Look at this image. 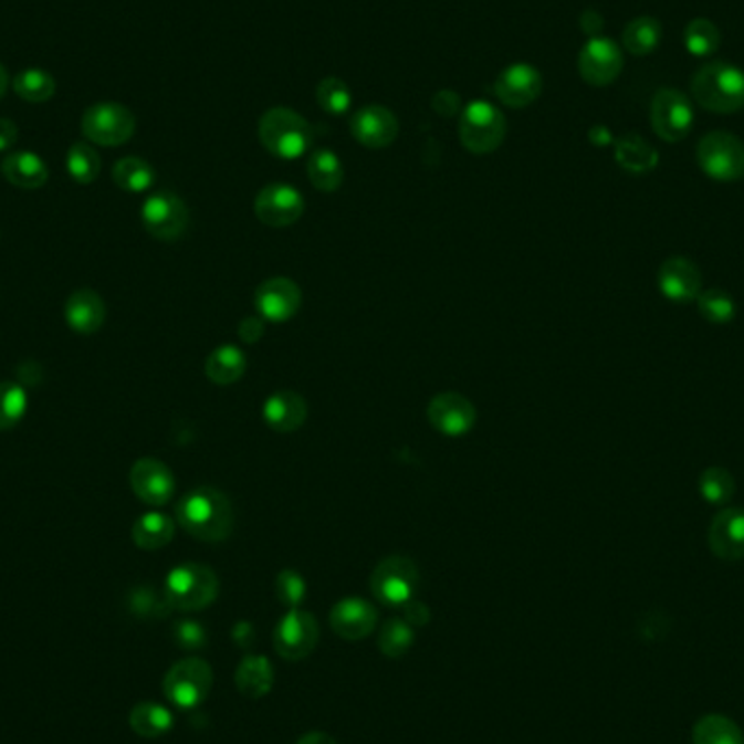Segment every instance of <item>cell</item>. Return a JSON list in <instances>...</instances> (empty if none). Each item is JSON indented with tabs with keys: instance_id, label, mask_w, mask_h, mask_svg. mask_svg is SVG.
Instances as JSON below:
<instances>
[{
	"instance_id": "obj_1",
	"label": "cell",
	"mask_w": 744,
	"mask_h": 744,
	"mask_svg": "<svg viewBox=\"0 0 744 744\" xmlns=\"http://www.w3.org/2000/svg\"><path fill=\"white\" fill-rule=\"evenodd\" d=\"M177 523L197 541H227L233 530L231 501L216 488H197L177 503Z\"/></svg>"
},
{
	"instance_id": "obj_2",
	"label": "cell",
	"mask_w": 744,
	"mask_h": 744,
	"mask_svg": "<svg viewBox=\"0 0 744 744\" xmlns=\"http://www.w3.org/2000/svg\"><path fill=\"white\" fill-rule=\"evenodd\" d=\"M694 101L714 114H736L744 107V72L725 62H712L692 76Z\"/></svg>"
},
{
	"instance_id": "obj_3",
	"label": "cell",
	"mask_w": 744,
	"mask_h": 744,
	"mask_svg": "<svg viewBox=\"0 0 744 744\" xmlns=\"http://www.w3.org/2000/svg\"><path fill=\"white\" fill-rule=\"evenodd\" d=\"M166 604L181 611H199L211 606L218 597V577L211 568L197 562H186L172 568L164 588Z\"/></svg>"
},
{
	"instance_id": "obj_4",
	"label": "cell",
	"mask_w": 744,
	"mask_h": 744,
	"mask_svg": "<svg viewBox=\"0 0 744 744\" xmlns=\"http://www.w3.org/2000/svg\"><path fill=\"white\" fill-rule=\"evenodd\" d=\"M260 139L274 157L298 159L310 150L314 134L303 116L285 107H274L260 120Z\"/></svg>"
},
{
	"instance_id": "obj_5",
	"label": "cell",
	"mask_w": 744,
	"mask_h": 744,
	"mask_svg": "<svg viewBox=\"0 0 744 744\" xmlns=\"http://www.w3.org/2000/svg\"><path fill=\"white\" fill-rule=\"evenodd\" d=\"M418 568L404 555H390L377 564L370 575L375 599L388 608H406L418 590Z\"/></svg>"
},
{
	"instance_id": "obj_6",
	"label": "cell",
	"mask_w": 744,
	"mask_h": 744,
	"mask_svg": "<svg viewBox=\"0 0 744 744\" xmlns=\"http://www.w3.org/2000/svg\"><path fill=\"white\" fill-rule=\"evenodd\" d=\"M701 170L721 184L738 181L744 177V144L727 132H712L696 146Z\"/></svg>"
},
{
	"instance_id": "obj_7",
	"label": "cell",
	"mask_w": 744,
	"mask_h": 744,
	"mask_svg": "<svg viewBox=\"0 0 744 744\" xmlns=\"http://www.w3.org/2000/svg\"><path fill=\"white\" fill-rule=\"evenodd\" d=\"M81 132L92 144L120 146L136 134V116L120 103L105 101L85 109Z\"/></svg>"
},
{
	"instance_id": "obj_8",
	"label": "cell",
	"mask_w": 744,
	"mask_h": 744,
	"mask_svg": "<svg viewBox=\"0 0 744 744\" xmlns=\"http://www.w3.org/2000/svg\"><path fill=\"white\" fill-rule=\"evenodd\" d=\"M211 683H213L211 667L199 658H188L177 662L166 673L164 692L172 705L181 710H195L207 699Z\"/></svg>"
},
{
	"instance_id": "obj_9",
	"label": "cell",
	"mask_w": 744,
	"mask_h": 744,
	"mask_svg": "<svg viewBox=\"0 0 744 744\" xmlns=\"http://www.w3.org/2000/svg\"><path fill=\"white\" fill-rule=\"evenodd\" d=\"M505 132L507 125L503 114L485 101L471 103L460 118V139L474 155L496 150L505 139Z\"/></svg>"
},
{
	"instance_id": "obj_10",
	"label": "cell",
	"mask_w": 744,
	"mask_h": 744,
	"mask_svg": "<svg viewBox=\"0 0 744 744\" xmlns=\"http://www.w3.org/2000/svg\"><path fill=\"white\" fill-rule=\"evenodd\" d=\"M142 222L153 238L172 242L186 233L190 224V211L177 195L157 192L142 205Z\"/></svg>"
},
{
	"instance_id": "obj_11",
	"label": "cell",
	"mask_w": 744,
	"mask_h": 744,
	"mask_svg": "<svg viewBox=\"0 0 744 744\" xmlns=\"http://www.w3.org/2000/svg\"><path fill=\"white\" fill-rule=\"evenodd\" d=\"M318 633V622L310 611L290 609L274 629V649L285 660H305L316 649Z\"/></svg>"
},
{
	"instance_id": "obj_12",
	"label": "cell",
	"mask_w": 744,
	"mask_h": 744,
	"mask_svg": "<svg viewBox=\"0 0 744 744\" xmlns=\"http://www.w3.org/2000/svg\"><path fill=\"white\" fill-rule=\"evenodd\" d=\"M651 125L664 142L683 139L694 125V109L690 98L673 87L660 90L651 103Z\"/></svg>"
},
{
	"instance_id": "obj_13",
	"label": "cell",
	"mask_w": 744,
	"mask_h": 744,
	"mask_svg": "<svg viewBox=\"0 0 744 744\" xmlns=\"http://www.w3.org/2000/svg\"><path fill=\"white\" fill-rule=\"evenodd\" d=\"M305 211V201L301 192L285 184L266 186L255 199L258 218L272 229H283L294 224Z\"/></svg>"
},
{
	"instance_id": "obj_14",
	"label": "cell",
	"mask_w": 744,
	"mask_h": 744,
	"mask_svg": "<svg viewBox=\"0 0 744 744\" xmlns=\"http://www.w3.org/2000/svg\"><path fill=\"white\" fill-rule=\"evenodd\" d=\"M303 303L301 287L285 276H274L264 281L255 292V307L262 321L269 323H285L290 321Z\"/></svg>"
},
{
	"instance_id": "obj_15",
	"label": "cell",
	"mask_w": 744,
	"mask_h": 744,
	"mask_svg": "<svg viewBox=\"0 0 744 744\" xmlns=\"http://www.w3.org/2000/svg\"><path fill=\"white\" fill-rule=\"evenodd\" d=\"M132 490L146 505H166L175 494V476L170 469L153 458H142L132 467L129 473Z\"/></svg>"
},
{
	"instance_id": "obj_16",
	"label": "cell",
	"mask_w": 744,
	"mask_h": 744,
	"mask_svg": "<svg viewBox=\"0 0 744 744\" xmlns=\"http://www.w3.org/2000/svg\"><path fill=\"white\" fill-rule=\"evenodd\" d=\"M622 70V53L608 38H593L579 53V74L586 83L604 87Z\"/></svg>"
},
{
	"instance_id": "obj_17",
	"label": "cell",
	"mask_w": 744,
	"mask_h": 744,
	"mask_svg": "<svg viewBox=\"0 0 744 744\" xmlns=\"http://www.w3.org/2000/svg\"><path fill=\"white\" fill-rule=\"evenodd\" d=\"M427 418L440 433L458 438L473 429L476 411L467 397L458 392H442L427 407Z\"/></svg>"
},
{
	"instance_id": "obj_18",
	"label": "cell",
	"mask_w": 744,
	"mask_h": 744,
	"mask_svg": "<svg viewBox=\"0 0 744 744\" xmlns=\"http://www.w3.org/2000/svg\"><path fill=\"white\" fill-rule=\"evenodd\" d=\"M350 134L368 148H386L399 136V120L381 105H366L353 116Z\"/></svg>"
},
{
	"instance_id": "obj_19",
	"label": "cell",
	"mask_w": 744,
	"mask_h": 744,
	"mask_svg": "<svg viewBox=\"0 0 744 744\" xmlns=\"http://www.w3.org/2000/svg\"><path fill=\"white\" fill-rule=\"evenodd\" d=\"M658 287L673 303H692L703 290V276L694 262L685 258L667 260L658 272Z\"/></svg>"
},
{
	"instance_id": "obj_20",
	"label": "cell",
	"mask_w": 744,
	"mask_h": 744,
	"mask_svg": "<svg viewBox=\"0 0 744 744\" xmlns=\"http://www.w3.org/2000/svg\"><path fill=\"white\" fill-rule=\"evenodd\" d=\"M708 544L719 559H744V510L727 507L719 512L710 525Z\"/></svg>"
},
{
	"instance_id": "obj_21",
	"label": "cell",
	"mask_w": 744,
	"mask_h": 744,
	"mask_svg": "<svg viewBox=\"0 0 744 744\" xmlns=\"http://www.w3.org/2000/svg\"><path fill=\"white\" fill-rule=\"evenodd\" d=\"M494 92L499 101L505 103L507 107H514V109L527 107L541 96V72L527 64H514L501 72V76L496 78Z\"/></svg>"
},
{
	"instance_id": "obj_22",
	"label": "cell",
	"mask_w": 744,
	"mask_h": 744,
	"mask_svg": "<svg viewBox=\"0 0 744 744\" xmlns=\"http://www.w3.org/2000/svg\"><path fill=\"white\" fill-rule=\"evenodd\" d=\"M329 620H332V629L342 640L357 642L370 636L373 629L377 627V609L364 599L348 597L334 606Z\"/></svg>"
},
{
	"instance_id": "obj_23",
	"label": "cell",
	"mask_w": 744,
	"mask_h": 744,
	"mask_svg": "<svg viewBox=\"0 0 744 744\" xmlns=\"http://www.w3.org/2000/svg\"><path fill=\"white\" fill-rule=\"evenodd\" d=\"M105 314L107 312H105L103 298L90 287H81L72 292L64 307V318L70 329L78 336L96 334L105 323Z\"/></svg>"
},
{
	"instance_id": "obj_24",
	"label": "cell",
	"mask_w": 744,
	"mask_h": 744,
	"mask_svg": "<svg viewBox=\"0 0 744 744\" xmlns=\"http://www.w3.org/2000/svg\"><path fill=\"white\" fill-rule=\"evenodd\" d=\"M264 420L272 431L292 433L307 420V404L292 390H279L264 404Z\"/></svg>"
},
{
	"instance_id": "obj_25",
	"label": "cell",
	"mask_w": 744,
	"mask_h": 744,
	"mask_svg": "<svg viewBox=\"0 0 744 744\" xmlns=\"http://www.w3.org/2000/svg\"><path fill=\"white\" fill-rule=\"evenodd\" d=\"M4 179L22 190H38L49 181V168L38 153L18 150L4 157L2 161Z\"/></svg>"
},
{
	"instance_id": "obj_26",
	"label": "cell",
	"mask_w": 744,
	"mask_h": 744,
	"mask_svg": "<svg viewBox=\"0 0 744 744\" xmlns=\"http://www.w3.org/2000/svg\"><path fill=\"white\" fill-rule=\"evenodd\" d=\"M244 370H247V357L238 346L231 344L216 348L205 364V373L216 386L235 384L238 379H242Z\"/></svg>"
},
{
	"instance_id": "obj_27",
	"label": "cell",
	"mask_w": 744,
	"mask_h": 744,
	"mask_svg": "<svg viewBox=\"0 0 744 744\" xmlns=\"http://www.w3.org/2000/svg\"><path fill=\"white\" fill-rule=\"evenodd\" d=\"M272 667L264 656H249L235 671V685L249 699H262L272 690Z\"/></svg>"
},
{
	"instance_id": "obj_28",
	"label": "cell",
	"mask_w": 744,
	"mask_h": 744,
	"mask_svg": "<svg viewBox=\"0 0 744 744\" xmlns=\"http://www.w3.org/2000/svg\"><path fill=\"white\" fill-rule=\"evenodd\" d=\"M616 161L633 175H645L658 166V153L649 142L631 134L616 142Z\"/></svg>"
},
{
	"instance_id": "obj_29",
	"label": "cell",
	"mask_w": 744,
	"mask_h": 744,
	"mask_svg": "<svg viewBox=\"0 0 744 744\" xmlns=\"http://www.w3.org/2000/svg\"><path fill=\"white\" fill-rule=\"evenodd\" d=\"M132 536L139 548L157 551L175 538V523L161 512H148L137 518Z\"/></svg>"
},
{
	"instance_id": "obj_30",
	"label": "cell",
	"mask_w": 744,
	"mask_h": 744,
	"mask_svg": "<svg viewBox=\"0 0 744 744\" xmlns=\"http://www.w3.org/2000/svg\"><path fill=\"white\" fill-rule=\"evenodd\" d=\"M172 714L159 703H137L129 714V725L142 738H159L172 730Z\"/></svg>"
},
{
	"instance_id": "obj_31",
	"label": "cell",
	"mask_w": 744,
	"mask_h": 744,
	"mask_svg": "<svg viewBox=\"0 0 744 744\" xmlns=\"http://www.w3.org/2000/svg\"><path fill=\"white\" fill-rule=\"evenodd\" d=\"M662 42V24L651 15L633 18L622 31V44L631 55H651Z\"/></svg>"
},
{
	"instance_id": "obj_32",
	"label": "cell",
	"mask_w": 744,
	"mask_h": 744,
	"mask_svg": "<svg viewBox=\"0 0 744 744\" xmlns=\"http://www.w3.org/2000/svg\"><path fill=\"white\" fill-rule=\"evenodd\" d=\"M692 743L694 744H744L741 727L723 716V714H708L696 721L692 727Z\"/></svg>"
},
{
	"instance_id": "obj_33",
	"label": "cell",
	"mask_w": 744,
	"mask_h": 744,
	"mask_svg": "<svg viewBox=\"0 0 744 744\" xmlns=\"http://www.w3.org/2000/svg\"><path fill=\"white\" fill-rule=\"evenodd\" d=\"M307 177L312 186L321 192H336L344 179V168L336 153L316 150L307 161Z\"/></svg>"
},
{
	"instance_id": "obj_34",
	"label": "cell",
	"mask_w": 744,
	"mask_h": 744,
	"mask_svg": "<svg viewBox=\"0 0 744 744\" xmlns=\"http://www.w3.org/2000/svg\"><path fill=\"white\" fill-rule=\"evenodd\" d=\"M114 181L125 192H146L155 184V170L139 157H125L114 166Z\"/></svg>"
},
{
	"instance_id": "obj_35",
	"label": "cell",
	"mask_w": 744,
	"mask_h": 744,
	"mask_svg": "<svg viewBox=\"0 0 744 744\" xmlns=\"http://www.w3.org/2000/svg\"><path fill=\"white\" fill-rule=\"evenodd\" d=\"M685 51L694 57H708L721 46V31L708 18H694L683 31Z\"/></svg>"
},
{
	"instance_id": "obj_36",
	"label": "cell",
	"mask_w": 744,
	"mask_h": 744,
	"mask_svg": "<svg viewBox=\"0 0 744 744\" xmlns=\"http://www.w3.org/2000/svg\"><path fill=\"white\" fill-rule=\"evenodd\" d=\"M13 90L27 103H46L55 94V78L46 70H22L13 78Z\"/></svg>"
},
{
	"instance_id": "obj_37",
	"label": "cell",
	"mask_w": 744,
	"mask_h": 744,
	"mask_svg": "<svg viewBox=\"0 0 744 744\" xmlns=\"http://www.w3.org/2000/svg\"><path fill=\"white\" fill-rule=\"evenodd\" d=\"M66 170L76 184L90 186L101 175V157L90 144L76 142L66 155Z\"/></svg>"
},
{
	"instance_id": "obj_38",
	"label": "cell",
	"mask_w": 744,
	"mask_h": 744,
	"mask_svg": "<svg viewBox=\"0 0 744 744\" xmlns=\"http://www.w3.org/2000/svg\"><path fill=\"white\" fill-rule=\"evenodd\" d=\"M696 305H699L701 316L708 323L727 325V323H732L736 318V301L725 290H719V287L701 290V294L696 298Z\"/></svg>"
},
{
	"instance_id": "obj_39",
	"label": "cell",
	"mask_w": 744,
	"mask_h": 744,
	"mask_svg": "<svg viewBox=\"0 0 744 744\" xmlns=\"http://www.w3.org/2000/svg\"><path fill=\"white\" fill-rule=\"evenodd\" d=\"M699 492L701 496L712 503V505H725L727 501H732L734 492H736V481L734 474L725 469L712 467L708 471H703L699 476Z\"/></svg>"
},
{
	"instance_id": "obj_40",
	"label": "cell",
	"mask_w": 744,
	"mask_h": 744,
	"mask_svg": "<svg viewBox=\"0 0 744 744\" xmlns=\"http://www.w3.org/2000/svg\"><path fill=\"white\" fill-rule=\"evenodd\" d=\"M29 397L20 384L0 381V431L13 429L27 413Z\"/></svg>"
},
{
	"instance_id": "obj_41",
	"label": "cell",
	"mask_w": 744,
	"mask_h": 744,
	"mask_svg": "<svg viewBox=\"0 0 744 744\" xmlns=\"http://www.w3.org/2000/svg\"><path fill=\"white\" fill-rule=\"evenodd\" d=\"M411 645H413V629L407 620L392 618L384 625V629L379 633V649H381L384 656H388L392 660L404 658Z\"/></svg>"
},
{
	"instance_id": "obj_42",
	"label": "cell",
	"mask_w": 744,
	"mask_h": 744,
	"mask_svg": "<svg viewBox=\"0 0 744 744\" xmlns=\"http://www.w3.org/2000/svg\"><path fill=\"white\" fill-rule=\"evenodd\" d=\"M316 98L318 105L327 112V114H344L350 107V92L346 87V83L336 76H329L325 81L318 83L316 87Z\"/></svg>"
},
{
	"instance_id": "obj_43",
	"label": "cell",
	"mask_w": 744,
	"mask_h": 744,
	"mask_svg": "<svg viewBox=\"0 0 744 744\" xmlns=\"http://www.w3.org/2000/svg\"><path fill=\"white\" fill-rule=\"evenodd\" d=\"M276 595L283 604L294 609L305 599V581L294 570H283L276 579Z\"/></svg>"
},
{
	"instance_id": "obj_44",
	"label": "cell",
	"mask_w": 744,
	"mask_h": 744,
	"mask_svg": "<svg viewBox=\"0 0 744 744\" xmlns=\"http://www.w3.org/2000/svg\"><path fill=\"white\" fill-rule=\"evenodd\" d=\"M175 638H177V642H179L181 647H186V649H197V647H203V627H201L199 622H190V620H186V622H179V625L175 627Z\"/></svg>"
},
{
	"instance_id": "obj_45",
	"label": "cell",
	"mask_w": 744,
	"mask_h": 744,
	"mask_svg": "<svg viewBox=\"0 0 744 744\" xmlns=\"http://www.w3.org/2000/svg\"><path fill=\"white\" fill-rule=\"evenodd\" d=\"M240 338L244 342H258V339L264 336V323L262 318H244L240 329H238Z\"/></svg>"
},
{
	"instance_id": "obj_46",
	"label": "cell",
	"mask_w": 744,
	"mask_h": 744,
	"mask_svg": "<svg viewBox=\"0 0 744 744\" xmlns=\"http://www.w3.org/2000/svg\"><path fill=\"white\" fill-rule=\"evenodd\" d=\"M18 142V127L9 118H0V153L9 150Z\"/></svg>"
},
{
	"instance_id": "obj_47",
	"label": "cell",
	"mask_w": 744,
	"mask_h": 744,
	"mask_svg": "<svg viewBox=\"0 0 744 744\" xmlns=\"http://www.w3.org/2000/svg\"><path fill=\"white\" fill-rule=\"evenodd\" d=\"M581 29L588 33V35H597L601 33L604 29V18L597 13V11H586L581 15Z\"/></svg>"
},
{
	"instance_id": "obj_48",
	"label": "cell",
	"mask_w": 744,
	"mask_h": 744,
	"mask_svg": "<svg viewBox=\"0 0 744 744\" xmlns=\"http://www.w3.org/2000/svg\"><path fill=\"white\" fill-rule=\"evenodd\" d=\"M406 620L409 625H425L429 620V614H427V608L420 606V604H413L409 601L406 606Z\"/></svg>"
},
{
	"instance_id": "obj_49",
	"label": "cell",
	"mask_w": 744,
	"mask_h": 744,
	"mask_svg": "<svg viewBox=\"0 0 744 744\" xmlns=\"http://www.w3.org/2000/svg\"><path fill=\"white\" fill-rule=\"evenodd\" d=\"M296 744H338L329 734H325V732H310V734H305L301 741Z\"/></svg>"
},
{
	"instance_id": "obj_50",
	"label": "cell",
	"mask_w": 744,
	"mask_h": 744,
	"mask_svg": "<svg viewBox=\"0 0 744 744\" xmlns=\"http://www.w3.org/2000/svg\"><path fill=\"white\" fill-rule=\"evenodd\" d=\"M7 87H9V74H7V70H4V66L0 64V98L4 96Z\"/></svg>"
}]
</instances>
